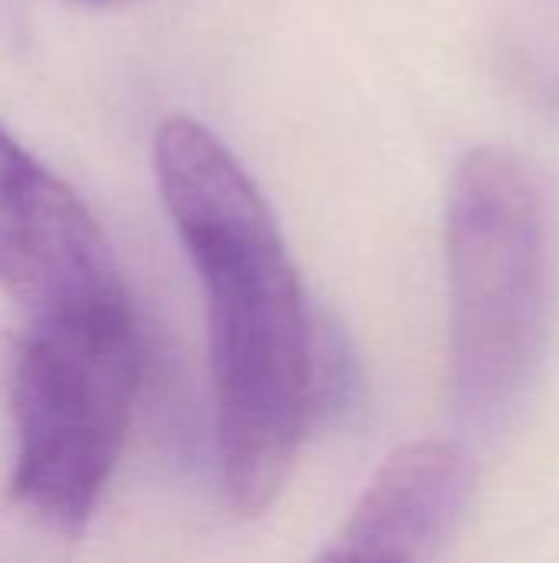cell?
Listing matches in <instances>:
<instances>
[{"mask_svg": "<svg viewBox=\"0 0 559 563\" xmlns=\"http://www.w3.org/2000/svg\"><path fill=\"white\" fill-rule=\"evenodd\" d=\"M155 178L204 294L224 495L260 518L320 399V333L264 195L208 125L165 119Z\"/></svg>", "mask_w": 559, "mask_h": 563, "instance_id": "cell-1", "label": "cell"}, {"mask_svg": "<svg viewBox=\"0 0 559 563\" xmlns=\"http://www.w3.org/2000/svg\"><path fill=\"white\" fill-rule=\"evenodd\" d=\"M474 488L451 442H412L385 459L343 531L313 563H432L465 518Z\"/></svg>", "mask_w": 559, "mask_h": 563, "instance_id": "cell-5", "label": "cell"}, {"mask_svg": "<svg viewBox=\"0 0 559 563\" xmlns=\"http://www.w3.org/2000/svg\"><path fill=\"white\" fill-rule=\"evenodd\" d=\"M445 241L455 402L471 422L497 426L530 396L557 310V201L540 165L504 145L465 155Z\"/></svg>", "mask_w": 559, "mask_h": 563, "instance_id": "cell-2", "label": "cell"}, {"mask_svg": "<svg viewBox=\"0 0 559 563\" xmlns=\"http://www.w3.org/2000/svg\"><path fill=\"white\" fill-rule=\"evenodd\" d=\"M138 389L135 317L23 320L7 350L16 432L13 498L63 534L99 505L128 435Z\"/></svg>", "mask_w": 559, "mask_h": 563, "instance_id": "cell-3", "label": "cell"}, {"mask_svg": "<svg viewBox=\"0 0 559 563\" xmlns=\"http://www.w3.org/2000/svg\"><path fill=\"white\" fill-rule=\"evenodd\" d=\"M0 284L23 320H76L128 303L89 208L0 125Z\"/></svg>", "mask_w": 559, "mask_h": 563, "instance_id": "cell-4", "label": "cell"}]
</instances>
